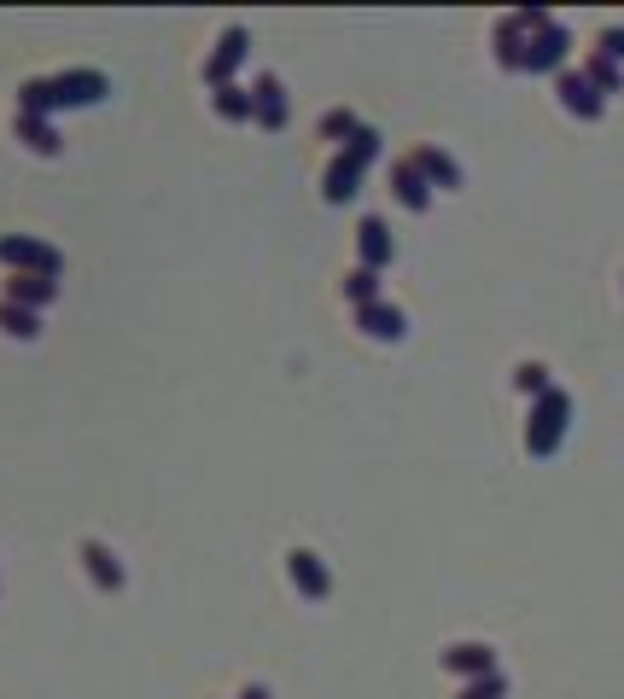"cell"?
<instances>
[{"instance_id":"obj_23","label":"cell","mask_w":624,"mask_h":699,"mask_svg":"<svg viewBox=\"0 0 624 699\" xmlns=\"http://www.w3.org/2000/svg\"><path fill=\"white\" fill-rule=\"evenodd\" d=\"M502 694V676H496V670H490L485 682H473V688H461V699H496Z\"/></svg>"},{"instance_id":"obj_10","label":"cell","mask_w":624,"mask_h":699,"mask_svg":"<svg viewBox=\"0 0 624 699\" xmlns=\"http://www.w3.org/2000/svg\"><path fill=\"white\" fill-rule=\"evenodd\" d=\"M18 140L30 146V152H41V158H59V129H53V117H30V111H18Z\"/></svg>"},{"instance_id":"obj_12","label":"cell","mask_w":624,"mask_h":699,"mask_svg":"<svg viewBox=\"0 0 624 699\" xmlns=\"http://www.w3.org/2000/svg\"><path fill=\"white\" fill-rule=\"evenodd\" d=\"M356 327L368 338H385V344H391V338H403V315H397L391 303H368V309H356Z\"/></svg>"},{"instance_id":"obj_14","label":"cell","mask_w":624,"mask_h":699,"mask_svg":"<svg viewBox=\"0 0 624 699\" xmlns=\"http://www.w3.org/2000/svg\"><path fill=\"white\" fill-rule=\"evenodd\" d=\"M216 117H228V123H257V105H251V88H216Z\"/></svg>"},{"instance_id":"obj_13","label":"cell","mask_w":624,"mask_h":699,"mask_svg":"<svg viewBox=\"0 0 624 699\" xmlns=\"http://www.w3.org/2000/svg\"><path fill=\"white\" fill-rule=\"evenodd\" d=\"M391 187H397V199L409 204V210H426V199H432V187H426V175L415 169V158H403V164L391 169Z\"/></svg>"},{"instance_id":"obj_3","label":"cell","mask_w":624,"mask_h":699,"mask_svg":"<svg viewBox=\"0 0 624 699\" xmlns=\"http://www.w3.org/2000/svg\"><path fill=\"white\" fill-rule=\"evenodd\" d=\"M566 414H572V408H566V397H560V391H543V397H537L531 437H525V443H531V455H549V449H555L560 432H566Z\"/></svg>"},{"instance_id":"obj_9","label":"cell","mask_w":624,"mask_h":699,"mask_svg":"<svg viewBox=\"0 0 624 699\" xmlns=\"http://www.w3.org/2000/svg\"><path fill=\"white\" fill-rule=\"evenodd\" d=\"M251 105H257V129L275 134L286 123V94H280L275 76H257V88H251Z\"/></svg>"},{"instance_id":"obj_5","label":"cell","mask_w":624,"mask_h":699,"mask_svg":"<svg viewBox=\"0 0 624 699\" xmlns=\"http://www.w3.org/2000/svg\"><path fill=\"white\" fill-rule=\"evenodd\" d=\"M286 577L298 583V595H304V600H327V589H333L327 566L315 560L310 548H292V554H286Z\"/></svg>"},{"instance_id":"obj_15","label":"cell","mask_w":624,"mask_h":699,"mask_svg":"<svg viewBox=\"0 0 624 699\" xmlns=\"http://www.w3.org/2000/svg\"><path fill=\"white\" fill-rule=\"evenodd\" d=\"M560 100L572 105L578 117H601V94L590 88V76H560Z\"/></svg>"},{"instance_id":"obj_2","label":"cell","mask_w":624,"mask_h":699,"mask_svg":"<svg viewBox=\"0 0 624 699\" xmlns=\"http://www.w3.org/2000/svg\"><path fill=\"white\" fill-rule=\"evenodd\" d=\"M0 263L12 268V274H41V280H59L65 274V257L47 239H30V233H0Z\"/></svg>"},{"instance_id":"obj_6","label":"cell","mask_w":624,"mask_h":699,"mask_svg":"<svg viewBox=\"0 0 624 699\" xmlns=\"http://www.w3.org/2000/svg\"><path fill=\"white\" fill-rule=\"evenodd\" d=\"M59 298V280H41V274H12L6 280V303H18V309H47V303Z\"/></svg>"},{"instance_id":"obj_22","label":"cell","mask_w":624,"mask_h":699,"mask_svg":"<svg viewBox=\"0 0 624 699\" xmlns=\"http://www.w3.org/2000/svg\"><path fill=\"white\" fill-rule=\"evenodd\" d=\"M514 379H520V391H549V373H543L537 362H525L520 373H514Z\"/></svg>"},{"instance_id":"obj_17","label":"cell","mask_w":624,"mask_h":699,"mask_svg":"<svg viewBox=\"0 0 624 699\" xmlns=\"http://www.w3.org/2000/svg\"><path fill=\"white\" fill-rule=\"evenodd\" d=\"M0 333H6V338H35V333H41V315L0 298Z\"/></svg>"},{"instance_id":"obj_16","label":"cell","mask_w":624,"mask_h":699,"mask_svg":"<svg viewBox=\"0 0 624 699\" xmlns=\"http://www.w3.org/2000/svg\"><path fill=\"white\" fill-rule=\"evenodd\" d=\"M415 169L426 175V187H455V181H461V175H455V164L438 152V146H420V152H415Z\"/></svg>"},{"instance_id":"obj_25","label":"cell","mask_w":624,"mask_h":699,"mask_svg":"<svg viewBox=\"0 0 624 699\" xmlns=\"http://www.w3.org/2000/svg\"><path fill=\"white\" fill-rule=\"evenodd\" d=\"M240 699H269V688H263V682H245V688H240Z\"/></svg>"},{"instance_id":"obj_1","label":"cell","mask_w":624,"mask_h":699,"mask_svg":"<svg viewBox=\"0 0 624 699\" xmlns=\"http://www.w3.org/2000/svg\"><path fill=\"white\" fill-rule=\"evenodd\" d=\"M105 100V76L100 70H59V76H30L18 88V111L30 117H53L65 105H94Z\"/></svg>"},{"instance_id":"obj_18","label":"cell","mask_w":624,"mask_h":699,"mask_svg":"<svg viewBox=\"0 0 624 699\" xmlns=\"http://www.w3.org/2000/svg\"><path fill=\"white\" fill-rule=\"evenodd\" d=\"M345 298L356 303V309L380 303V274H374V268H350V274H345Z\"/></svg>"},{"instance_id":"obj_8","label":"cell","mask_w":624,"mask_h":699,"mask_svg":"<svg viewBox=\"0 0 624 699\" xmlns=\"http://www.w3.org/2000/svg\"><path fill=\"white\" fill-rule=\"evenodd\" d=\"M82 571L100 583L105 595H117V589H123V566H117V554H111L105 542H82Z\"/></svg>"},{"instance_id":"obj_24","label":"cell","mask_w":624,"mask_h":699,"mask_svg":"<svg viewBox=\"0 0 624 699\" xmlns=\"http://www.w3.org/2000/svg\"><path fill=\"white\" fill-rule=\"evenodd\" d=\"M601 53H607V59H624V30L601 35Z\"/></svg>"},{"instance_id":"obj_7","label":"cell","mask_w":624,"mask_h":699,"mask_svg":"<svg viewBox=\"0 0 624 699\" xmlns=\"http://www.w3.org/2000/svg\"><path fill=\"white\" fill-rule=\"evenodd\" d=\"M362 169H368V164H362V158H356V152L345 146V152L327 164V181H321V193H327L333 204H345L350 193H356V181H362Z\"/></svg>"},{"instance_id":"obj_20","label":"cell","mask_w":624,"mask_h":699,"mask_svg":"<svg viewBox=\"0 0 624 699\" xmlns=\"http://www.w3.org/2000/svg\"><path fill=\"white\" fill-rule=\"evenodd\" d=\"M584 76H590V88H595V94H607V88H619V82H624V76H619V65H613L607 53H595Z\"/></svg>"},{"instance_id":"obj_11","label":"cell","mask_w":624,"mask_h":699,"mask_svg":"<svg viewBox=\"0 0 624 699\" xmlns=\"http://www.w3.org/2000/svg\"><path fill=\"white\" fill-rule=\"evenodd\" d=\"M356 251H362V268H374V274H380V268L391 263V233H385V222L368 216V222L356 228Z\"/></svg>"},{"instance_id":"obj_4","label":"cell","mask_w":624,"mask_h":699,"mask_svg":"<svg viewBox=\"0 0 624 699\" xmlns=\"http://www.w3.org/2000/svg\"><path fill=\"white\" fill-rule=\"evenodd\" d=\"M245 53H251V35L234 24V30H222V41H216V53L205 59V82L210 88H228V76L245 65Z\"/></svg>"},{"instance_id":"obj_21","label":"cell","mask_w":624,"mask_h":699,"mask_svg":"<svg viewBox=\"0 0 624 699\" xmlns=\"http://www.w3.org/2000/svg\"><path fill=\"white\" fill-rule=\"evenodd\" d=\"M356 129H362V123H356L350 111H327V117H321V140H356Z\"/></svg>"},{"instance_id":"obj_19","label":"cell","mask_w":624,"mask_h":699,"mask_svg":"<svg viewBox=\"0 0 624 699\" xmlns=\"http://www.w3.org/2000/svg\"><path fill=\"white\" fill-rule=\"evenodd\" d=\"M444 665H450L455 676H490V647H450Z\"/></svg>"}]
</instances>
